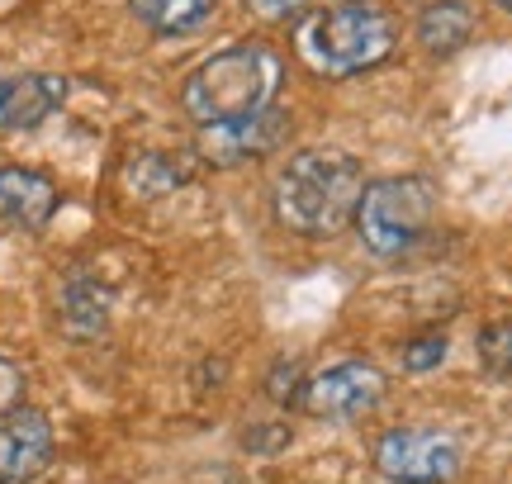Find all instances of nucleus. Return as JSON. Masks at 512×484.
I'll use <instances>...</instances> for the list:
<instances>
[{
  "label": "nucleus",
  "mask_w": 512,
  "mask_h": 484,
  "mask_svg": "<svg viewBox=\"0 0 512 484\" xmlns=\"http://www.w3.org/2000/svg\"><path fill=\"white\" fill-rule=\"evenodd\" d=\"M280 76H285V67L266 43H238V48H223V53H214L190 72L181 105L200 129L238 124V119L271 110Z\"/></svg>",
  "instance_id": "f257e3e1"
},
{
  "label": "nucleus",
  "mask_w": 512,
  "mask_h": 484,
  "mask_svg": "<svg viewBox=\"0 0 512 484\" xmlns=\"http://www.w3.org/2000/svg\"><path fill=\"white\" fill-rule=\"evenodd\" d=\"M366 190V171L347 152H299L275 181L280 224L304 238H328L347 224Z\"/></svg>",
  "instance_id": "f03ea898"
},
{
  "label": "nucleus",
  "mask_w": 512,
  "mask_h": 484,
  "mask_svg": "<svg viewBox=\"0 0 512 484\" xmlns=\"http://www.w3.org/2000/svg\"><path fill=\"white\" fill-rule=\"evenodd\" d=\"M294 38L313 72L356 76L394 53V19L375 5H337V10H313Z\"/></svg>",
  "instance_id": "7ed1b4c3"
},
{
  "label": "nucleus",
  "mask_w": 512,
  "mask_h": 484,
  "mask_svg": "<svg viewBox=\"0 0 512 484\" xmlns=\"http://www.w3.org/2000/svg\"><path fill=\"white\" fill-rule=\"evenodd\" d=\"M432 209H437V195H432V181L422 176H384V181H370L361 190V205H356V233L375 257H403L413 252L432 224Z\"/></svg>",
  "instance_id": "20e7f679"
},
{
  "label": "nucleus",
  "mask_w": 512,
  "mask_h": 484,
  "mask_svg": "<svg viewBox=\"0 0 512 484\" xmlns=\"http://www.w3.org/2000/svg\"><path fill=\"white\" fill-rule=\"evenodd\" d=\"M460 461V442L441 428H394L375 442V470L394 484H446Z\"/></svg>",
  "instance_id": "39448f33"
},
{
  "label": "nucleus",
  "mask_w": 512,
  "mask_h": 484,
  "mask_svg": "<svg viewBox=\"0 0 512 484\" xmlns=\"http://www.w3.org/2000/svg\"><path fill=\"white\" fill-rule=\"evenodd\" d=\"M285 138H290V114L280 105H271V110L252 114V119H238V124L200 129V157L209 167H238V162L275 152Z\"/></svg>",
  "instance_id": "423d86ee"
},
{
  "label": "nucleus",
  "mask_w": 512,
  "mask_h": 484,
  "mask_svg": "<svg viewBox=\"0 0 512 484\" xmlns=\"http://www.w3.org/2000/svg\"><path fill=\"white\" fill-rule=\"evenodd\" d=\"M384 394V375L366 361H342V366H332L323 371L318 380L304 385V409L313 418H356V413H366L380 404Z\"/></svg>",
  "instance_id": "0eeeda50"
},
{
  "label": "nucleus",
  "mask_w": 512,
  "mask_h": 484,
  "mask_svg": "<svg viewBox=\"0 0 512 484\" xmlns=\"http://www.w3.org/2000/svg\"><path fill=\"white\" fill-rule=\"evenodd\" d=\"M53 461V428L38 409H15L0 418V484H24Z\"/></svg>",
  "instance_id": "6e6552de"
},
{
  "label": "nucleus",
  "mask_w": 512,
  "mask_h": 484,
  "mask_svg": "<svg viewBox=\"0 0 512 484\" xmlns=\"http://www.w3.org/2000/svg\"><path fill=\"white\" fill-rule=\"evenodd\" d=\"M67 100V81L48 72H24L0 81V133L38 129Z\"/></svg>",
  "instance_id": "1a4fd4ad"
},
{
  "label": "nucleus",
  "mask_w": 512,
  "mask_h": 484,
  "mask_svg": "<svg viewBox=\"0 0 512 484\" xmlns=\"http://www.w3.org/2000/svg\"><path fill=\"white\" fill-rule=\"evenodd\" d=\"M53 209H57V186L43 171L0 167V224L5 228L38 233V228L53 219Z\"/></svg>",
  "instance_id": "9d476101"
},
{
  "label": "nucleus",
  "mask_w": 512,
  "mask_h": 484,
  "mask_svg": "<svg viewBox=\"0 0 512 484\" xmlns=\"http://www.w3.org/2000/svg\"><path fill=\"white\" fill-rule=\"evenodd\" d=\"M475 34V10L465 0H432L418 19V43L432 57H451L460 53Z\"/></svg>",
  "instance_id": "9b49d317"
},
{
  "label": "nucleus",
  "mask_w": 512,
  "mask_h": 484,
  "mask_svg": "<svg viewBox=\"0 0 512 484\" xmlns=\"http://www.w3.org/2000/svg\"><path fill=\"white\" fill-rule=\"evenodd\" d=\"M219 10V0H133V19H143L152 34H195Z\"/></svg>",
  "instance_id": "f8f14e48"
},
{
  "label": "nucleus",
  "mask_w": 512,
  "mask_h": 484,
  "mask_svg": "<svg viewBox=\"0 0 512 484\" xmlns=\"http://www.w3.org/2000/svg\"><path fill=\"white\" fill-rule=\"evenodd\" d=\"M185 181V171L181 167H171L162 152H138L133 162H128V186L138 190V195H166L171 186H181Z\"/></svg>",
  "instance_id": "ddd939ff"
},
{
  "label": "nucleus",
  "mask_w": 512,
  "mask_h": 484,
  "mask_svg": "<svg viewBox=\"0 0 512 484\" xmlns=\"http://www.w3.org/2000/svg\"><path fill=\"white\" fill-rule=\"evenodd\" d=\"M479 361L489 375H512V318H498L479 333Z\"/></svg>",
  "instance_id": "4468645a"
},
{
  "label": "nucleus",
  "mask_w": 512,
  "mask_h": 484,
  "mask_svg": "<svg viewBox=\"0 0 512 484\" xmlns=\"http://www.w3.org/2000/svg\"><path fill=\"white\" fill-rule=\"evenodd\" d=\"M446 361V337L441 333H427V337H413L403 347V371H432Z\"/></svg>",
  "instance_id": "2eb2a0df"
},
{
  "label": "nucleus",
  "mask_w": 512,
  "mask_h": 484,
  "mask_svg": "<svg viewBox=\"0 0 512 484\" xmlns=\"http://www.w3.org/2000/svg\"><path fill=\"white\" fill-rule=\"evenodd\" d=\"M19 399H24V371H19L10 356H0V418L15 413Z\"/></svg>",
  "instance_id": "dca6fc26"
},
{
  "label": "nucleus",
  "mask_w": 512,
  "mask_h": 484,
  "mask_svg": "<svg viewBox=\"0 0 512 484\" xmlns=\"http://www.w3.org/2000/svg\"><path fill=\"white\" fill-rule=\"evenodd\" d=\"M271 399L275 404H294L299 399V361H280L271 371Z\"/></svg>",
  "instance_id": "f3484780"
},
{
  "label": "nucleus",
  "mask_w": 512,
  "mask_h": 484,
  "mask_svg": "<svg viewBox=\"0 0 512 484\" xmlns=\"http://www.w3.org/2000/svg\"><path fill=\"white\" fill-rule=\"evenodd\" d=\"M299 5H304V0H252V10L266 19H285V15H294Z\"/></svg>",
  "instance_id": "a211bd4d"
},
{
  "label": "nucleus",
  "mask_w": 512,
  "mask_h": 484,
  "mask_svg": "<svg viewBox=\"0 0 512 484\" xmlns=\"http://www.w3.org/2000/svg\"><path fill=\"white\" fill-rule=\"evenodd\" d=\"M494 5H503V10H508V15H512V0H494Z\"/></svg>",
  "instance_id": "6ab92c4d"
}]
</instances>
